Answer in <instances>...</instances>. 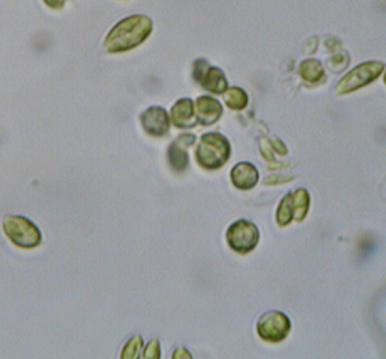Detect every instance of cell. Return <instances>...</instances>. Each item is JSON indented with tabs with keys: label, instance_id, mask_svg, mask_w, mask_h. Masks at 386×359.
Here are the masks:
<instances>
[{
	"label": "cell",
	"instance_id": "1",
	"mask_svg": "<svg viewBox=\"0 0 386 359\" xmlns=\"http://www.w3.org/2000/svg\"><path fill=\"white\" fill-rule=\"evenodd\" d=\"M151 32V22L143 16H133L117 24L109 34L105 47L109 51L128 50L143 42Z\"/></svg>",
	"mask_w": 386,
	"mask_h": 359
},
{
	"label": "cell",
	"instance_id": "2",
	"mask_svg": "<svg viewBox=\"0 0 386 359\" xmlns=\"http://www.w3.org/2000/svg\"><path fill=\"white\" fill-rule=\"evenodd\" d=\"M3 231L12 244L21 249L37 248L42 241V231L24 215H5Z\"/></svg>",
	"mask_w": 386,
	"mask_h": 359
},
{
	"label": "cell",
	"instance_id": "3",
	"mask_svg": "<svg viewBox=\"0 0 386 359\" xmlns=\"http://www.w3.org/2000/svg\"><path fill=\"white\" fill-rule=\"evenodd\" d=\"M229 155L231 145L224 135L219 133H207L202 137L195 158L202 167L207 169H218L227 162Z\"/></svg>",
	"mask_w": 386,
	"mask_h": 359
},
{
	"label": "cell",
	"instance_id": "4",
	"mask_svg": "<svg viewBox=\"0 0 386 359\" xmlns=\"http://www.w3.org/2000/svg\"><path fill=\"white\" fill-rule=\"evenodd\" d=\"M260 240V233L256 225L252 222L242 219L238 220L231 225L227 231V242L236 252L249 253L256 247Z\"/></svg>",
	"mask_w": 386,
	"mask_h": 359
},
{
	"label": "cell",
	"instance_id": "5",
	"mask_svg": "<svg viewBox=\"0 0 386 359\" xmlns=\"http://www.w3.org/2000/svg\"><path fill=\"white\" fill-rule=\"evenodd\" d=\"M291 331L289 317L279 311L267 312L258 319L257 331L258 335L270 342H279L284 340Z\"/></svg>",
	"mask_w": 386,
	"mask_h": 359
},
{
	"label": "cell",
	"instance_id": "6",
	"mask_svg": "<svg viewBox=\"0 0 386 359\" xmlns=\"http://www.w3.org/2000/svg\"><path fill=\"white\" fill-rule=\"evenodd\" d=\"M384 65L382 63H365L360 65L354 70H351L349 74L345 75L344 79L340 81L337 86L338 94H346L351 92L358 87H362L363 85L369 84L371 81L376 79L378 75L382 73Z\"/></svg>",
	"mask_w": 386,
	"mask_h": 359
},
{
	"label": "cell",
	"instance_id": "7",
	"mask_svg": "<svg viewBox=\"0 0 386 359\" xmlns=\"http://www.w3.org/2000/svg\"><path fill=\"white\" fill-rule=\"evenodd\" d=\"M144 130L151 135H166L169 130V117L163 108L151 107L141 115Z\"/></svg>",
	"mask_w": 386,
	"mask_h": 359
},
{
	"label": "cell",
	"instance_id": "8",
	"mask_svg": "<svg viewBox=\"0 0 386 359\" xmlns=\"http://www.w3.org/2000/svg\"><path fill=\"white\" fill-rule=\"evenodd\" d=\"M200 62L202 67H200L198 63L195 65V78H197V80H200V83L204 86L205 89L209 90L211 92L222 94L227 87V81L225 79L224 73L218 68H210L209 70H207V68L203 67L204 62Z\"/></svg>",
	"mask_w": 386,
	"mask_h": 359
},
{
	"label": "cell",
	"instance_id": "9",
	"mask_svg": "<svg viewBox=\"0 0 386 359\" xmlns=\"http://www.w3.org/2000/svg\"><path fill=\"white\" fill-rule=\"evenodd\" d=\"M195 140V135H182L175 143H173L169 150H168L169 163L177 172H182V171L186 169L187 165H188V155H187L185 148L193 144Z\"/></svg>",
	"mask_w": 386,
	"mask_h": 359
},
{
	"label": "cell",
	"instance_id": "10",
	"mask_svg": "<svg viewBox=\"0 0 386 359\" xmlns=\"http://www.w3.org/2000/svg\"><path fill=\"white\" fill-rule=\"evenodd\" d=\"M231 178L234 187L242 190H249L258 182V172L252 163L240 162L233 168Z\"/></svg>",
	"mask_w": 386,
	"mask_h": 359
},
{
	"label": "cell",
	"instance_id": "11",
	"mask_svg": "<svg viewBox=\"0 0 386 359\" xmlns=\"http://www.w3.org/2000/svg\"><path fill=\"white\" fill-rule=\"evenodd\" d=\"M222 112V106L214 98L204 96L197 99V117L203 125H211L218 122Z\"/></svg>",
	"mask_w": 386,
	"mask_h": 359
},
{
	"label": "cell",
	"instance_id": "12",
	"mask_svg": "<svg viewBox=\"0 0 386 359\" xmlns=\"http://www.w3.org/2000/svg\"><path fill=\"white\" fill-rule=\"evenodd\" d=\"M172 119L175 126L185 127V128L195 126L197 120H195V108L191 99L188 98L180 99L173 107Z\"/></svg>",
	"mask_w": 386,
	"mask_h": 359
},
{
	"label": "cell",
	"instance_id": "13",
	"mask_svg": "<svg viewBox=\"0 0 386 359\" xmlns=\"http://www.w3.org/2000/svg\"><path fill=\"white\" fill-rule=\"evenodd\" d=\"M292 196L293 218L297 222H302L307 215L310 197L306 189H298L291 194Z\"/></svg>",
	"mask_w": 386,
	"mask_h": 359
},
{
	"label": "cell",
	"instance_id": "14",
	"mask_svg": "<svg viewBox=\"0 0 386 359\" xmlns=\"http://www.w3.org/2000/svg\"><path fill=\"white\" fill-rule=\"evenodd\" d=\"M293 219L292 196L288 194L285 196L283 201L280 202L279 208L277 212V222L280 226H285L289 224Z\"/></svg>",
	"mask_w": 386,
	"mask_h": 359
},
{
	"label": "cell",
	"instance_id": "15",
	"mask_svg": "<svg viewBox=\"0 0 386 359\" xmlns=\"http://www.w3.org/2000/svg\"><path fill=\"white\" fill-rule=\"evenodd\" d=\"M225 101L227 103L228 107L232 109H243L247 106V96L243 90L233 87L225 94Z\"/></svg>",
	"mask_w": 386,
	"mask_h": 359
},
{
	"label": "cell",
	"instance_id": "16",
	"mask_svg": "<svg viewBox=\"0 0 386 359\" xmlns=\"http://www.w3.org/2000/svg\"><path fill=\"white\" fill-rule=\"evenodd\" d=\"M301 73L304 79L309 80V81H317L322 76V65L317 61L304 62L301 67Z\"/></svg>",
	"mask_w": 386,
	"mask_h": 359
},
{
	"label": "cell",
	"instance_id": "17",
	"mask_svg": "<svg viewBox=\"0 0 386 359\" xmlns=\"http://www.w3.org/2000/svg\"><path fill=\"white\" fill-rule=\"evenodd\" d=\"M143 347V339L141 336H134L132 337L126 346L122 350L121 358H137L139 357L140 350Z\"/></svg>",
	"mask_w": 386,
	"mask_h": 359
},
{
	"label": "cell",
	"instance_id": "18",
	"mask_svg": "<svg viewBox=\"0 0 386 359\" xmlns=\"http://www.w3.org/2000/svg\"><path fill=\"white\" fill-rule=\"evenodd\" d=\"M161 351H159V344L157 340L150 341L148 346L145 347L144 353H143V358L159 359L161 357Z\"/></svg>",
	"mask_w": 386,
	"mask_h": 359
},
{
	"label": "cell",
	"instance_id": "19",
	"mask_svg": "<svg viewBox=\"0 0 386 359\" xmlns=\"http://www.w3.org/2000/svg\"><path fill=\"white\" fill-rule=\"evenodd\" d=\"M51 8H61L64 4V0H45Z\"/></svg>",
	"mask_w": 386,
	"mask_h": 359
}]
</instances>
